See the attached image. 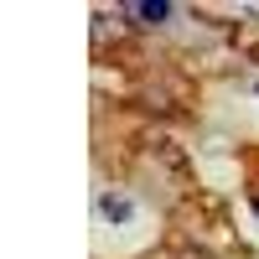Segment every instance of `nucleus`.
Here are the masks:
<instances>
[{
	"label": "nucleus",
	"mask_w": 259,
	"mask_h": 259,
	"mask_svg": "<svg viewBox=\"0 0 259 259\" xmlns=\"http://www.w3.org/2000/svg\"><path fill=\"white\" fill-rule=\"evenodd\" d=\"M124 16H140V26H161L171 16V6L166 0H145V6H124Z\"/></svg>",
	"instance_id": "1"
},
{
	"label": "nucleus",
	"mask_w": 259,
	"mask_h": 259,
	"mask_svg": "<svg viewBox=\"0 0 259 259\" xmlns=\"http://www.w3.org/2000/svg\"><path fill=\"white\" fill-rule=\"evenodd\" d=\"M99 212H104V218H114V223H124L130 212H135V202L119 197V192H104V197H99Z\"/></svg>",
	"instance_id": "2"
},
{
	"label": "nucleus",
	"mask_w": 259,
	"mask_h": 259,
	"mask_svg": "<svg viewBox=\"0 0 259 259\" xmlns=\"http://www.w3.org/2000/svg\"><path fill=\"white\" fill-rule=\"evenodd\" d=\"M177 259H212V249H202V244H182Z\"/></svg>",
	"instance_id": "3"
}]
</instances>
